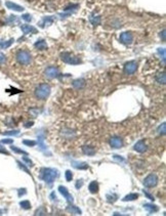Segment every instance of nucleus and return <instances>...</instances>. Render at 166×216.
Wrapping results in <instances>:
<instances>
[{"mask_svg": "<svg viewBox=\"0 0 166 216\" xmlns=\"http://www.w3.org/2000/svg\"><path fill=\"white\" fill-rule=\"evenodd\" d=\"M58 176V171L53 168H42L40 170V179L48 185H51Z\"/></svg>", "mask_w": 166, "mask_h": 216, "instance_id": "nucleus-1", "label": "nucleus"}, {"mask_svg": "<svg viewBox=\"0 0 166 216\" xmlns=\"http://www.w3.org/2000/svg\"><path fill=\"white\" fill-rule=\"evenodd\" d=\"M15 60L22 66H28L31 64L32 62V55L28 50L25 49H19L17 52L15 53Z\"/></svg>", "mask_w": 166, "mask_h": 216, "instance_id": "nucleus-2", "label": "nucleus"}, {"mask_svg": "<svg viewBox=\"0 0 166 216\" xmlns=\"http://www.w3.org/2000/svg\"><path fill=\"white\" fill-rule=\"evenodd\" d=\"M50 90L51 89L49 85L46 84V83H42V84H39L35 88L34 94L38 99H46L50 94Z\"/></svg>", "mask_w": 166, "mask_h": 216, "instance_id": "nucleus-3", "label": "nucleus"}, {"mask_svg": "<svg viewBox=\"0 0 166 216\" xmlns=\"http://www.w3.org/2000/svg\"><path fill=\"white\" fill-rule=\"evenodd\" d=\"M60 58H62V60L64 62H66L68 65H79V64H82L81 58L71 52H67V51L60 53Z\"/></svg>", "mask_w": 166, "mask_h": 216, "instance_id": "nucleus-4", "label": "nucleus"}, {"mask_svg": "<svg viewBox=\"0 0 166 216\" xmlns=\"http://www.w3.org/2000/svg\"><path fill=\"white\" fill-rule=\"evenodd\" d=\"M44 75L48 79H54V78L60 77V71H58V67L55 66H49L44 71Z\"/></svg>", "mask_w": 166, "mask_h": 216, "instance_id": "nucleus-5", "label": "nucleus"}, {"mask_svg": "<svg viewBox=\"0 0 166 216\" xmlns=\"http://www.w3.org/2000/svg\"><path fill=\"white\" fill-rule=\"evenodd\" d=\"M137 70V62L135 60H130V62H127L124 65V68H123V72L125 75H132L136 72Z\"/></svg>", "mask_w": 166, "mask_h": 216, "instance_id": "nucleus-6", "label": "nucleus"}, {"mask_svg": "<svg viewBox=\"0 0 166 216\" xmlns=\"http://www.w3.org/2000/svg\"><path fill=\"white\" fill-rule=\"evenodd\" d=\"M158 176L154 173H151L144 179V185L146 187H154L158 184Z\"/></svg>", "mask_w": 166, "mask_h": 216, "instance_id": "nucleus-7", "label": "nucleus"}, {"mask_svg": "<svg viewBox=\"0 0 166 216\" xmlns=\"http://www.w3.org/2000/svg\"><path fill=\"white\" fill-rule=\"evenodd\" d=\"M119 40H120L121 43L124 44V45H130V44L132 43L133 36L130 32H123V33H121Z\"/></svg>", "mask_w": 166, "mask_h": 216, "instance_id": "nucleus-8", "label": "nucleus"}, {"mask_svg": "<svg viewBox=\"0 0 166 216\" xmlns=\"http://www.w3.org/2000/svg\"><path fill=\"white\" fill-rule=\"evenodd\" d=\"M58 192L63 195V197H65V199L67 200V202L69 204H73V203H74V199H73L72 195L69 193V191H68V188L66 186L60 185V186H58Z\"/></svg>", "mask_w": 166, "mask_h": 216, "instance_id": "nucleus-9", "label": "nucleus"}, {"mask_svg": "<svg viewBox=\"0 0 166 216\" xmlns=\"http://www.w3.org/2000/svg\"><path fill=\"white\" fill-rule=\"evenodd\" d=\"M37 144H38V147H39V149H40V151L43 152L45 155L47 154L48 157L51 156V153H50V152H48L47 146L44 144V135L43 134H39L38 135V142H37Z\"/></svg>", "mask_w": 166, "mask_h": 216, "instance_id": "nucleus-10", "label": "nucleus"}, {"mask_svg": "<svg viewBox=\"0 0 166 216\" xmlns=\"http://www.w3.org/2000/svg\"><path fill=\"white\" fill-rule=\"evenodd\" d=\"M110 146L113 148V149H120V148H122L123 146L122 138H121L120 136H117V135L112 136L110 139Z\"/></svg>", "mask_w": 166, "mask_h": 216, "instance_id": "nucleus-11", "label": "nucleus"}, {"mask_svg": "<svg viewBox=\"0 0 166 216\" xmlns=\"http://www.w3.org/2000/svg\"><path fill=\"white\" fill-rule=\"evenodd\" d=\"M54 22V17H44L43 19L39 22V27L44 29L45 27H49L50 25H52V23Z\"/></svg>", "mask_w": 166, "mask_h": 216, "instance_id": "nucleus-12", "label": "nucleus"}, {"mask_svg": "<svg viewBox=\"0 0 166 216\" xmlns=\"http://www.w3.org/2000/svg\"><path fill=\"white\" fill-rule=\"evenodd\" d=\"M133 149H134V151H136L137 153H144V152L148 150V147H147V144H146V142H144V140L142 139V140H138V142L134 144Z\"/></svg>", "mask_w": 166, "mask_h": 216, "instance_id": "nucleus-13", "label": "nucleus"}, {"mask_svg": "<svg viewBox=\"0 0 166 216\" xmlns=\"http://www.w3.org/2000/svg\"><path fill=\"white\" fill-rule=\"evenodd\" d=\"M5 5H6V7L7 8H9V9H11V10H15V11L22 12V11H24V9H25L23 6L17 4V3L11 2V1H6V2H5Z\"/></svg>", "mask_w": 166, "mask_h": 216, "instance_id": "nucleus-14", "label": "nucleus"}, {"mask_svg": "<svg viewBox=\"0 0 166 216\" xmlns=\"http://www.w3.org/2000/svg\"><path fill=\"white\" fill-rule=\"evenodd\" d=\"M66 211H67L68 213L72 214V215H81L82 214L81 210H80L77 206H74L73 204L68 205L67 208H66Z\"/></svg>", "mask_w": 166, "mask_h": 216, "instance_id": "nucleus-15", "label": "nucleus"}, {"mask_svg": "<svg viewBox=\"0 0 166 216\" xmlns=\"http://www.w3.org/2000/svg\"><path fill=\"white\" fill-rule=\"evenodd\" d=\"M21 30L23 31L24 34H36L37 33V29L35 27L31 26V25H22L21 26Z\"/></svg>", "mask_w": 166, "mask_h": 216, "instance_id": "nucleus-16", "label": "nucleus"}, {"mask_svg": "<svg viewBox=\"0 0 166 216\" xmlns=\"http://www.w3.org/2000/svg\"><path fill=\"white\" fill-rule=\"evenodd\" d=\"M34 47L36 48V49H38V50H46L47 49V43H46L45 40L40 39V40H37L34 43Z\"/></svg>", "mask_w": 166, "mask_h": 216, "instance_id": "nucleus-17", "label": "nucleus"}, {"mask_svg": "<svg viewBox=\"0 0 166 216\" xmlns=\"http://www.w3.org/2000/svg\"><path fill=\"white\" fill-rule=\"evenodd\" d=\"M72 166L75 169H79V170H86L88 169V165L85 162H77V161H73Z\"/></svg>", "mask_w": 166, "mask_h": 216, "instance_id": "nucleus-18", "label": "nucleus"}, {"mask_svg": "<svg viewBox=\"0 0 166 216\" xmlns=\"http://www.w3.org/2000/svg\"><path fill=\"white\" fill-rule=\"evenodd\" d=\"M155 80H156L157 83H159V84H162L164 85L166 83V75H165V72H160L158 73V74L156 75V77H155Z\"/></svg>", "mask_w": 166, "mask_h": 216, "instance_id": "nucleus-19", "label": "nucleus"}, {"mask_svg": "<svg viewBox=\"0 0 166 216\" xmlns=\"http://www.w3.org/2000/svg\"><path fill=\"white\" fill-rule=\"evenodd\" d=\"M82 152H83V154L87 155V156H90V157H92L95 154L94 148L90 147V146H83V147H82Z\"/></svg>", "mask_w": 166, "mask_h": 216, "instance_id": "nucleus-20", "label": "nucleus"}, {"mask_svg": "<svg viewBox=\"0 0 166 216\" xmlns=\"http://www.w3.org/2000/svg\"><path fill=\"white\" fill-rule=\"evenodd\" d=\"M89 22L91 23V25L94 27L99 26V25L101 24V17L92 13V15H90V17H89Z\"/></svg>", "mask_w": 166, "mask_h": 216, "instance_id": "nucleus-21", "label": "nucleus"}, {"mask_svg": "<svg viewBox=\"0 0 166 216\" xmlns=\"http://www.w3.org/2000/svg\"><path fill=\"white\" fill-rule=\"evenodd\" d=\"M72 85H73V87H74L75 89H81V88H83L84 87V85H85V80L84 79H76V80H74V81L72 82Z\"/></svg>", "mask_w": 166, "mask_h": 216, "instance_id": "nucleus-22", "label": "nucleus"}, {"mask_svg": "<svg viewBox=\"0 0 166 216\" xmlns=\"http://www.w3.org/2000/svg\"><path fill=\"white\" fill-rule=\"evenodd\" d=\"M144 208L147 210L148 212H149L150 214L152 213H155V212H157L159 210V208L156 206V205H153V204H148V203H146V204H144Z\"/></svg>", "mask_w": 166, "mask_h": 216, "instance_id": "nucleus-23", "label": "nucleus"}, {"mask_svg": "<svg viewBox=\"0 0 166 216\" xmlns=\"http://www.w3.org/2000/svg\"><path fill=\"white\" fill-rule=\"evenodd\" d=\"M99 183L96 182V181H91L88 185V190L91 194H96V193L99 192Z\"/></svg>", "mask_w": 166, "mask_h": 216, "instance_id": "nucleus-24", "label": "nucleus"}, {"mask_svg": "<svg viewBox=\"0 0 166 216\" xmlns=\"http://www.w3.org/2000/svg\"><path fill=\"white\" fill-rule=\"evenodd\" d=\"M138 198V194H134V193H131V194L126 195L125 197L123 198L122 201L123 202H130V201H134Z\"/></svg>", "mask_w": 166, "mask_h": 216, "instance_id": "nucleus-25", "label": "nucleus"}, {"mask_svg": "<svg viewBox=\"0 0 166 216\" xmlns=\"http://www.w3.org/2000/svg\"><path fill=\"white\" fill-rule=\"evenodd\" d=\"M13 41H15V39H13V38H10L9 40H7V41H2L1 44H0V48H2V49H6V48H8L12 43H13Z\"/></svg>", "mask_w": 166, "mask_h": 216, "instance_id": "nucleus-26", "label": "nucleus"}, {"mask_svg": "<svg viewBox=\"0 0 166 216\" xmlns=\"http://www.w3.org/2000/svg\"><path fill=\"white\" fill-rule=\"evenodd\" d=\"M10 149H11V151L13 152V153H15V154H21V155H25V156H28V153H27L26 151L19 149L17 147H15V146H11V147H10Z\"/></svg>", "mask_w": 166, "mask_h": 216, "instance_id": "nucleus-27", "label": "nucleus"}, {"mask_svg": "<svg viewBox=\"0 0 166 216\" xmlns=\"http://www.w3.org/2000/svg\"><path fill=\"white\" fill-rule=\"evenodd\" d=\"M19 206L24 210H29V209H31V203L28 200H25V201H22L19 203Z\"/></svg>", "mask_w": 166, "mask_h": 216, "instance_id": "nucleus-28", "label": "nucleus"}, {"mask_svg": "<svg viewBox=\"0 0 166 216\" xmlns=\"http://www.w3.org/2000/svg\"><path fill=\"white\" fill-rule=\"evenodd\" d=\"M117 199H118V196H117L116 194H109V195H107V201H108L109 203H114V202H115Z\"/></svg>", "mask_w": 166, "mask_h": 216, "instance_id": "nucleus-29", "label": "nucleus"}, {"mask_svg": "<svg viewBox=\"0 0 166 216\" xmlns=\"http://www.w3.org/2000/svg\"><path fill=\"white\" fill-rule=\"evenodd\" d=\"M157 131H158L159 134L165 135V133H166V123H162V124L158 127Z\"/></svg>", "mask_w": 166, "mask_h": 216, "instance_id": "nucleus-30", "label": "nucleus"}, {"mask_svg": "<svg viewBox=\"0 0 166 216\" xmlns=\"http://www.w3.org/2000/svg\"><path fill=\"white\" fill-rule=\"evenodd\" d=\"M17 166H19V167L21 169H22V170H24L25 172L27 173V174H30V175H31V172H30V170H29L28 168H27L26 166H25L24 163H22L21 161H17Z\"/></svg>", "mask_w": 166, "mask_h": 216, "instance_id": "nucleus-31", "label": "nucleus"}, {"mask_svg": "<svg viewBox=\"0 0 166 216\" xmlns=\"http://www.w3.org/2000/svg\"><path fill=\"white\" fill-rule=\"evenodd\" d=\"M35 215H46V209L44 207H40L35 211Z\"/></svg>", "mask_w": 166, "mask_h": 216, "instance_id": "nucleus-32", "label": "nucleus"}, {"mask_svg": "<svg viewBox=\"0 0 166 216\" xmlns=\"http://www.w3.org/2000/svg\"><path fill=\"white\" fill-rule=\"evenodd\" d=\"M23 144L28 146V147H34V146H36L37 144V142H35V140H28V139H25V140H23Z\"/></svg>", "mask_w": 166, "mask_h": 216, "instance_id": "nucleus-33", "label": "nucleus"}, {"mask_svg": "<svg viewBox=\"0 0 166 216\" xmlns=\"http://www.w3.org/2000/svg\"><path fill=\"white\" fill-rule=\"evenodd\" d=\"M65 177L67 181H71L73 179V173L71 172V170H67L65 172Z\"/></svg>", "mask_w": 166, "mask_h": 216, "instance_id": "nucleus-34", "label": "nucleus"}, {"mask_svg": "<svg viewBox=\"0 0 166 216\" xmlns=\"http://www.w3.org/2000/svg\"><path fill=\"white\" fill-rule=\"evenodd\" d=\"M158 53L160 55L162 54V62L163 65H165V48H158Z\"/></svg>", "mask_w": 166, "mask_h": 216, "instance_id": "nucleus-35", "label": "nucleus"}, {"mask_svg": "<svg viewBox=\"0 0 166 216\" xmlns=\"http://www.w3.org/2000/svg\"><path fill=\"white\" fill-rule=\"evenodd\" d=\"M22 19H24V21H26L27 23L32 22V15H29V13H25V15H22Z\"/></svg>", "mask_w": 166, "mask_h": 216, "instance_id": "nucleus-36", "label": "nucleus"}, {"mask_svg": "<svg viewBox=\"0 0 166 216\" xmlns=\"http://www.w3.org/2000/svg\"><path fill=\"white\" fill-rule=\"evenodd\" d=\"M19 133V130H11V131H5L3 132V135H17Z\"/></svg>", "mask_w": 166, "mask_h": 216, "instance_id": "nucleus-37", "label": "nucleus"}, {"mask_svg": "<svg viewBox=\"0 0 166 216\" xmlns=\"http://www.w3.org/2000/svg\"><path fill=\"white\" fill-rule=\"evenodd\" d=\"M22 160L25 162V163H27V165H28V166H30V167H33V166H34L33 162H32L29 158H27V157H23V159H22Z\"/></svg>", "mask_w": 166, "mask_h": 216, "instance_id": "nucleus-38", "label": "nucleus"}, {"mask_svg": "<svg viewBox=\"0 0 166 216\" xmlns=\"http://www.w3.org/2000/svg\"><path fill=\"white\" fill-rule=\"evenodd\" d=\"M5 62H6V56L4 53L0 52V65H4Z\"/></svg>", "mask_w": 166, "mask_h": 216, "instance_id": "nucleus-39", "label": "nucleus"}, {"mask_svg": "<svg viewBox=\"0 0 166 216\" xmlns=\"http://www.w3.org/2000/svg\"><path fill=\"white\" fill-rule=\"evenodd\" d=\"M83 183H84V181L82 179H78L77 181H76V183H75V186H76V188H81L82 187V185H83Z\"/></svg>", "mask_w": 166, "mask_h": 216, "instance_id": "nucleus-40", "label": "nucleus"}, {"mask_svg": "<svg viewBox=\"0 0 166 216\" xmlns=\"http://www.w3.org/2000/svg\"><path fill=\"white\" fill-rule=\"evenodd\" d=\"M12 142H13V139H10V138L1 139V144H11Z\"/></svg>", "mask_w": 166, "mask_h": 216, "instance_id": "nucleus-41", "label": "nucleus"}, {"mask_svg": "<svg viewBox=\"0 0 166 216\" xmlns=\"http://www.w3.org/2000/svg\"><path fill=\"white\" fill-rule=\"evenodd\" d=\"M27 194V190L26 188H19V191H17V195H19V197H22V196H24V195Z\"/></svg>", "mask_w": 166, "mask_h": 216, "instance_id": "nucleus-42", "label": "nucleus"}, {"mask_svg": "<svg viewBox=\"0 0 166 216\" xmlns=\"http://www.w3.org/2000/svg\"><path fill=\"white\" fill-rule=\"evenodd\" d=\"M78 7V4H72L70 5V6H67V7L65 8V11H67V10H71V9H76V8Z\"/></svg>", "mask_w": 166, "mask_h": 216, "instance_id": "nucleus-43", "label": "nucleus"}, {"mask_svg": "<svg viewBox=\"0 0 166 216\" xmlns=\"http://www.w3.org/2000/svg\"><path fill=\"white\" fill-rule=\"evenodd\" d=\"M144 196H147V198L148 199H150L151 201H155V198L152 196L151 194H149V193L147 192V191H144Z\"/></svg>", "mask_w": 166, "mask_h": 216, "instance_id": "nucleus-44", "label": "nucleus"}, {"mask_svg": "<svg viewBox=\"0 0 166 216\" xmlns=\"http://www.w3.org/2000/svg\"><path fill=\"white\" fill-rule=\"evenodd\" d=\"M0 153H2V154H5V155H8L9 153H8L6 150H5V148H3L1 144H0Z\"/></svg>", "mask_w": 166, "mask_h": 216, "instance_id": "nucleus-45", "label": "nucleus"}, {"mask_svg": "<svg viewBox=\"0 0 166 216\" xmlns=\"http://www.w3.org/2000/svg\"><path fill=\"white\" fill-rule=\"evenodd\" d=\"M113 157H114V159H115V160H117V161H119V162H123V161H124V159H123L122 157H119L118 155H114Z\"/></svg>", "mask_w": 166, "mask_h": 216, "instance_id": "nucleus-46", "label": "nucleus"}, {"mask_svg": "<svg viewBox=\"0 0 166 216\" xmlns=\"http://www.w3.org/2000/svg\"><path fill=\"white\" fill-rule=\"evenodd\" d=\"M160 37H162V41H163V42L166 40V38H165V29L162 30V32L160 33Z\"/></svg>", "mask_w": 166, "mask_h": 216, "instance_id": "nucleus-47", "label": "nucleus"}, {"mask_svg": "<svg viewBox=\"0 0 166 216\" xmlns=\"http://www.w3.org/2000/svg\"><path fill=\"white\" fill-rule=\"evenodd\" d=\"M27 123H28V124H25V125H24V126H25V127H26V128L32 127V126H33V125H34V123H33V122H27Z\"/></svg>", "mask_w": 166, "mask_h": 216, "instance_id": "nucleus-48", "label": "nucleus"}, {"mask_svg": "<svg viewBox=\"0 0 166 216\" xmlns=\"http://www.w3.org/2000/svg\"><path fill=\"white\" fill-rule=\"evenodd\" d=\"M50 199H51V200H56V198H55V194H54L53 192L50 194Z\"/></svg>", "mask_w": 166, "mask_h": 216, "instance_id": "nucleus-49", "label": "nucleus"}, {"mask_svg": "<svg viewBox=\"0 0 166 216\" xmlns=\"http://www.w3.org/2000/svg\"><path fill=\"white\" fill-rule=\"evenodd\" d=\"M1 214H3V211H2V210H0V215H1Z\"/></svg>", "mask_w": 166, "mask_h": 216, "instance_id": "nucleus-50", "label": "nucleus"}, {"mask_svg": "<svg viewBox=\"0 0 166 216\" xmlns=\"http://www.w3.org/2000/svg\"><path fill=\"white\" fill-rule=\"evenodd\" d=\"M1 42H2V41H1V40H0V44H1Z\"/></svg>", "mask_w": 166, "mask_h": 216, "instance_id": "nucleus-51", "label": "nucleus"}]
</instances>
